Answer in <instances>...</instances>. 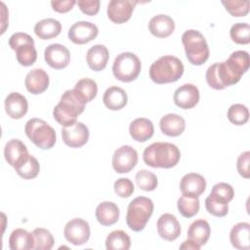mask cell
I'll return each mask as SVG.
<instances>
[{
    "label": "cell",
    "mask_w": 250,
    "mask_h": 250,
    "mask_svg": "<svg viewBox=\"0 0 250 250\" xmlns=\"http://www.w3.org/2000/svg\"><path fill=\"white\" fill-rule=\"evenodd\" d=\"M249 68V54L246 51L232 52L223 62H216L206 70V81L215 90H223L236 84Z\"/></svg>",
    "instance_id": "1"
},
{
    "label": "cell",
    "mask_w": 250,
    "mask_h": 250,
    "mask_svg": "<svg viewBox=\"0 0 250 250\" xmlns=\"http://www.w3.org/2000/svg\"><path fill=\"white\" fill-rule=\"evenodd\" d=\"M181 158L178 146L167 142H156L146 146L143 152V159L147 166L152 168H172Z\"/></svg>",
    "instance_id": "2"
},
{
    "label": "cell",
    "mask_w": 250,
    "mask_h": 250,
    "mask_svg": "<svg viewBox=\"0 0 250 250\" xmlns=\"http://www.w3.org/2000/svg\"><path fill=\"white\" fill-rule=\"evenodd\" d=\"M85 101L74 90H66L61 97L59 104L54 107L53 116L62 126H70L85 109Z\"/></svg>",
    "instance_id": "3"
},
{
    "label": "cell",
    "mask_w": 250,
    "mask_h": 250,
    "mask_svg": "<svg viewBox=\"0 0 250 250\" xmlns=\"http://www.w3.org/2000/svg\"><path fill=\"white\" fill-rule=\"evenodd\" d=\"M184 64L174 56H163L153 62L148 73L150 79L156 84L172 83L179 80L184 74Z\"/></svg>",
    "instance_id": "4"
},
{
    "label": "cell",
    "mask_w": 250,
    "mask_h": 250,
    "mask_svg": "<svg viewBox=\"0 0 250 250\" xmlns=\"http://www.w3.org/2000/svg\"><path fill=\"white\" fill-rule=\"evenodd\" d=\"M182 43L186 57L193 65L203 64L209 58V47L202 33L195 29H188L182 35Z\"/></svg>",
    "instance_id": "5"
},
{
    "label": "cell",
    "mask_w": 250,
    "mask_h": 250,
    "mask_svg": "<svg viewBox=\"0 0 250 250\" xmlns=\"http://www.w3.org/2000/svg\"><path fill=\"white\" fill-rule=\"evenodd\" d=\"M153 202L150 198L146 196L134 198L127 208V226L134 231L143 230L153 213Z\"/></svg>",
    "instance_id": "6"
},
{
    "label": "cell",
    "mask_w": 250,
    "mask_h": 250,
    "mask_svg": "<svg viewBox=\"0 0 250 250\" xmlns=\"http://www.w3.org/2000/svg\"><path fill=\"white\" fill-rule=\"evenodd\" d=\"M24 132L27 138L41 149H50L56 144L55 129L42 119H29L25 123Z\"/></svg>",
    "instance_id": "7"
},
{
    "label": "cell",
    "mask_w": 250,
    "mask_h": 250,
    "mask_svg": "<svg viewBox=\"0 0 250 250\" xmlns=\"http://www.w3.org/2000/svg\"><path fill=\"white\" fill-rule=\"evenodd\" d=\"M141 68L142 64L138 56L131 52H123L115 58L112 73L119 81L131 82L138 78Z\"/></svg>",
    "instance_id": "8"
},
{
    "label": "cell",
    "mask_w": 250,
    "mask_h": 250,
    "mask_svg": "<svg viewBox=\"0 0 250 250\" xmlns=\"http://www.w3.org/2000/svg\"><path fill=\"white\" fill-rule=\"evenodd\" d=\"M65 239L73 245H82L90 237L91 230L87 221L81 218H74L66 223L63 229Z\"/></svg>",
    "instance_id": "9"
},
{
    "label": "cell",
    "mask_w": 250,
    "mask_h": 250,
    "mask_svg": "<svg viewBox=\"0 0 250 250\" xmlns=\"http://www.w3.org/2000/svg\"><path fill=\"white\" fill-rule=\"evenodd\" d=\"M138 163V152L131 146L118 147L112 155V167L116 173H129Z\"/></svg>",
    "instance_id": "10"
},
{
    "label": "cell",
    "mask_w": 250,
    "mask_h": 250,
    "mask_svg": "<svg viewBox=\"0 0 250 250\" xmlns=\"http://www.w3.org/2000/svg\"><path fill=\"white\" fill-rule=\"evenodd\" d=\"M138 3L136 0H111L107 5V17L114 23H123L130 20Z\"/></svg>",
    "instance_id": "11"
},
{
    "label": "cell",
    "mask_w": 250,
    "mask_h": 250,
    "mask_svg": "<svg viewBox=\"0 0 250 250\" xmlns=\"http://www.w3.org/2000/svg\"><path fill=\"white\" fill-rule=\"evenodd\" d=\"M62 138L63 143L70 147H81L89 139V129L82 122H75L70 126L62 127Z\"/></svg>",
    "instance_id": "12"
},
{
    "label": "cell",
    "mask_w": 250,
    "mask_h": 250,
    "mask_svg": "<svg viewBox=\"0 0 250 250\" xmlns=\"http://www.w3.org/2000/svg\"><path fill=\"white\" fill-rule=\"evenodd\" d=\"M99 29L95 23L80 21L73 23L68 29V38L74 44H86L97 37Z\"/></svg>",
    "instance_id": "13"
},
{
    "label": "cell",
    "mask_w": 250,
    "mask_h": 250,
    "mask_svg": "<svg viewBox=\"0 0 250 250\" xmlns=\"http://www.w3.org/2000/svg\"><path fill=\"white\" fill-rule=\"evenodd\" d=\"M44 59L51 67L55 69H62L66 67L70 62V53L65 46L55 43L46 47L44 51Z\"/></svg>",
    "instance_id": "14"
},
{
    "label": "cell",
    "mask_w": 250,
    "mask_h": 250,
    "mask_svg": "<svg viewBox=\"0 0 250 250\" xmlns=\"http://www.w3.org/2000/svg\"><path fill=\"white\" fill-rule=\"evenodd\" d=\"M26 146L19 139L8 141L4 147V156L9 165L15 169L21 166L29 156Z\"/></svg>",
    "instance_id": "15"
},
{
    "label": "cell",
    "mask_w": 250,
    "mask_h": 250,
    "mask_svg": "<svg viewBox=\"0 0 250 250\" xmlns=\"http://www.w3.org/2000/svg\"><path fill=\"white\" fill-rule=\"evenodd\" d=\"M199 98L198 88L190 83L180 86L173 96L175 104L183 109H189L195 106L199 102Z\"/></svg>",
    "instance_id": "16"
},
{
    "label": "cell",
    "mask_w": 250,
    "mask_h": 250,
    "mask_svg": "<svg viewBox=\"0 0 250 250\" xmlns=\"http://www.w3.org/2000/svg\"><path fill=\"white\" fill-rule=\"evenodd\" d=\"M157 232L165 240L173 241L181 234V225L177 218L169 213H165L157 220Z\"/></svg>",
    "instance_id": "17"
},
{
    "label": "cell",
    "mask_w": 250,
    "mask_h": 250,
    "mask_svg": "<svg viewBox=\"0 0 250 250\" xmlns=\"http://www.w3.org/2000/svg\"><path fill=\"white\" fill-rule=\"evenodd\" d=\"M28 109V103L26 98L18 92L10 93L5 99L6 113L13 119H21L23 117Z\"/></svg>",
    "instance_id": "18"
},
{
    "label": "cell",
    "mask_w": 250,
    "mask_h": 250,
    "mask_svg": "<svg viewBox=\"0 0 250 250\" xmlns=\"http://www.w3.org/2000/svg\"><path fill=\"white\" fill-rule=\"evenodd\" d=\"M49 82V75L42 68H34L30 70L24 79L26 90L33 95H38L46 91Z\"/></svg>",
    "instance_id": "19"
},
{
    "label": "cell",
    "mask_w": 250,
    "mask_h": 250,
    "mask_svg": "<svg viewBox=\"0 0 250 250\" xmlns=\"http://www.w3.org/2000/svg\"><path fill=\"white\" fill-rule=\"evenodd\" d=\"M206 188V181L200 174L188 173L180 182V189L185 195L200 196Z\"/></svg>",
    "instance_id": "20"
},
{
    "label": "cell",
    "mask_w": 250,
    "mask_h": 250,
    "mask_svg": "<svg viewBox=\"0 0 250 250\" xmlns=\"http://www.w3.org/2000/svg\"><path fill=\"white\" fill-rule=\"evenodd\" d=\"M148 29L152 35L158 38L168 37L175 29V21L168 15L159 14L150 19Z\"/></svg>",
    "instance_id": "21"
},
{
    "label": "cell",
    "mask_w": 250,
    "mask_h": 250,
    "mask_svg": "<svg viewBox=\"0 0 250 250\" xmlns=\"http://www.w3.org/2000/svg\"><path fill=\"white\" fill-rule=\"evenodd\" d=\"M159 126L164 135L169 137H178L185 131L186 121L177 113H168L161 117Z\"/></svg>",
    "instance_id": "22"
},
{
    "label": "cell",
    "mask_w": 250,
    "mask_h": 250,
    "mask_svg": "<svg viewBox=\"0 0 250 250\" xmlns=\"http://www.w3.org/2000/svg\"><path fill=\"white\" fill-rule=\"evenodd\" d=\"M129 133L133 140L144 143L150 139L154 133L153 123L144 117L134 119L129 125Z\"/></svg>",
    "instance_id": "23"
},
{
    "label": "cell",
    "mask_w": 250,
    "mask_h": 250,
    "mask_svg": "<svg viewBox=\"0 0 250 250\" xmlns=\"http://www.w3.org/2000/svg\"><path fill=\"white\" fill-rule=\"evenodd\" d=\"M108 50L104 45L97 44L92 46L86 55L88 66L94 71L103 70L108 62Z\"/></svg>",
    "instance_id": "24"
},
{
    "label": "cell",
    "mask_w": 250,
    "mask_h": 250,
    "mask_svg": "<svg viewBox=\"0 0 250 250\" xmlns=\"http://www.w3.org/2000/svg\"><path fill=\"white\" fill-rule=\"evenodd\" d=\"M231 245L239 250H248L250 247V225L247 222L237 223L229 232Z\"/></svg>",
    "instance_id": "25"
},
{
    "label": "cell",
    "mask_w": 250,
    "mask_h": 250,
    "mask_svg": "<svg viewBox=\"0 0 250 250\" xmlns=\"http://www.w3.org/2000/svg\"><path fill=\"white\" fill-rule=\"evenodd\" d=\"M119 208L111 201H104L96 208V219L102 226H112L119 219Z\"/></svg>",
    "instance_id": "26"
},
{
    "label": "cell",
    "mask_w": 250,
    "mask_h": 250,
    "mask_svg": "<svg viewBox=\"0 0 250 250\" xmlns=\"http://www.w3.org/2000/svg\"><path fill=\"white\" fill-rule=\"evenodd\" d=\"M103 102L108 109L119 110L127 104L128 97L122 88L111 86L107 88L104 93Z\"/></svg>",
    "instance_id": "27"
},
{
    "label": "cell",
    "mask_w": 250,
    "mask_h": 250,
    "mask_svg": "<svg viewBox=\"0 0 250 250\" xmlns=\"http://www.w3.org/2000/svg\"><path fill=\"white\" fill-rule=\"evenodd\" d=\"M211 234L210 225L203 219L191 223L188 229V239L193 241L198 246H203L208 241Z\"/></svg>",
    "instance_id": "28"
},
{
    "label": "cell",
    "mask_w": 250,
    "mask_h": 250,
    "mask_svg": "<svg viewBox=\"0 0 250 250\" xmlns=\"http://www.w3.org/2000/svg\"><path fill=\"white\" fill-rule=\"evenodd\" d=\"M62 31V24L59 21L47 18L39 21L34 26V32L40 39L48 40L58 36Z\"/></svg>",
    "instance_id": "29"
},
{
    "label": "cell",
    "mask_w": 250,
    "mask_h": 250,
    "mask_svg": "<svg viewBox=\"0 0 250 250\" xmlns=\"http://www.w3.org/2000/svg\"><path fill=\"white\" fill-rule=\"evenodd\" d=\"M33 246L32 233L23 229H16L9 237V247L11 250H29Z\"/></svg>",
    "instance_id": "30"
},
{
    "label": "cell",
    "mask_w": 250,
    "mask_h": 250,
    "mask_svg": "<svg viewBox=\"0 0 250 250\" xmlns=\"http://www.w3.org/2000/svg\"><path fill=\"white\" fill-rule=\"evenodd\" d=\"M130 247V236L121 229L113 230L106 236L105 248L107 250H128Z\"/></svg>",
    "instance_id": "31"
},
{
    "label": "cell",
    "mask_w": 250,
    "mask_h": 250,
    "mask_svg": "<svg viewBox=\"0 0 250 250\" xmlns=\"http://www.w3.org/2000/svg\"><path fill=\"white\" fill-rule=\"evenodd\" d=\"M180 214L185 218H191L199 211V199L197 196L183 194L177 202Z\"/></svg>",
    "instance_id": "32"
},
{
    "label": "cell",
    "mask_w": 250,
    "mask_h": 250,
    "mask_svg": "<svg viewBox=\"0 0 250 250\" xmlns=\"http://www.w3.org/2000/svg\"><path fill=\"white\" fill-rule=\"evenodd\" d=\"M17 61L23 66L32 65L37 60V51L34 43H26L18 46L15 50Z\"/></svg>",
    "instance_id": "33"
},
{
    "label": "cell",
    "mask_w": 250,
    "mask_h": 250,
    "mask_svg": "<svg viewBox=\"0 0 250 250\" xmlns=\"http://www.w3.org/2000/svg\"><path fill=\"white\" fill-rule=\"evenodd\" d=\"M34 250H50L54 246V237L52 233L43 228H37L32 231Z\"/></svg>",
    "instance_id": "34"
},
{
    "label": "cell",
    "mask_w": 250,
    "mask_h": 250,
    "mask_svg": "<svg viewBox=\"0 0 250 250\" xmlns=\"http://www.w3.org/2000/svg\"><path fill=\"white\" fill-rule=\"evenodd\" d=\"M73 89L80 95L86 104L91 102L98 93L97 82L91 78H82L78 80Z\"/></svg>",
    "instance_id": "35"
},
{
    "label": "cell",
    "mask_w": 250,
    "mask_h": 250,
    "mask_svg": "<svg viewBox=\"0 0 250 250\" xmlns=\"http://www.w3.org/2000/svg\"><path fill=\"white\" fill-rule=\"evenodd\" d=\"M135 180L140 189L145 191L154 190L158 185V180L156 175L146 169H142L138 171L136 174Z\"/></svg>",
    "instance_id": "36"
},
{
    "label": "cell",
    "mask_w": 250,
    "mask_h": 250,
    "mask_svg": "<svg viewBox=\"0 0 250 250\" xmlns=\"http://www.w3.org/2000/svg\"><path fill=\"white\" fill-rule=\"evenodd\" d=\"M15 170L17 174L22 179L30 180L37 177V175L39 174L40 165L38 160L33 155H29L28 158Z\"/></svg>",
    "instance_id": "37"
},
{
    "label": "cell",
    "mask_w": 250,
    "mask_h": 250,
    "mask_svg": "<svg viewBox=\"0 0 250 250\" xmlns=\"http://www.w3.org/2000/svg\"><path fill=\"white\" fill-rule=\"evenodd\" d=\"M206 210L215 217H225L229 212L228 202L216 197L213 194H209L205 199Z\"/></svg>",
    "instance_id": "38"
},
{
    "label": "cell",
    "mask_w": 250,
    "mask_h": 250,
    "mask_svg": "<svg viewBox=\"0 0 250 250\" xmlns=\"http://www.w3.org/2000/svg\"><path fill=\"white\" fill-rule=\"evenodd\" d=\"M229 120L237 126L245 124L249 119V110L247 106L242 104H231L228 109Z\"/></svg>",
    "instance_id": "39"
},
{
    "label": "cell",
    "mask_w": 250,
    "mask_h": 250,
    "mask_svg": "<svg viewBox=\"0 0 250 250\" xmlns=\"http://www.w3.org/2000/svg\"><path fill=\"white\" fill-rule=\"evenodd\" d=\"M230 38L236 44H248L250 42V26L246 22H237L231 25Z\"/></svg>",
    "instance_id": "40"
},
{
    "label": "cell",
    "mask_w": 250,
    "mask_h": 250,
    "mask_svg": "<svg viewBox=\"0 0 250 250\" xmlns=\"http://www.w3.org/2000/svg\"><path fill=\"white\" fill-rule=\"evenodd\" d=\"M226 10L233 17H244L249 12L248 0H229L222 1Z\"/></svg>",
    "instance_id": "41"
},
{
    "label": "cell",
    "mask_w": 250,
    "mask_h": 250,
    "mask_svg": "<svg viewBox=\"0 0 250 250\" xmlns=\"http://www.w3.org/2000/svg\"><path fill=\"white\" fill-rule=\"evenodd\" d=\"M210 193L229 203L233 198L234 190L228 183H218L213 186Z\"/></svg>",
    "instance_id": "42"
},
{
    "label": "cell",
    "mask_w": 250,
    "mask_h": 250,
    "mask_svg": "<svg viewBox=\"0 0 250 250\" xmlns=\"http://www.w3.org/2000/svg\"><path fill=\"white\" fill-rule=\"evenodd\" d=\"M113 188L115 193L122 198L129 197L134 192L135 189L133 182L128 178H120L116 180Z\"/></svg>",
    "instance_id": "43"
},
{
    "label": "cell",
    "mask_w": 250,
    "mask_h": 250,
    "mask_svg": "<svg viewBox=\"0 0 250 250\" xmlns=\"http://www.w3.org/2000/svg\"><path fill=\"white\" fill-rule=\"evenodd\" d=\"M249 158H250V152L249 151H244L238 156L237 161H236L237 172L240 176H242L245 179H248L250 177Z\"/></svg>",
    "instance_id": "44"
},
{
    "label": "cell",
    "mask_w": 250,
    "mask_h": 250,
    "mask_svg": "<svg viewBox=\"0 0 250 250\" xmlns=\"http://www.w3.org/2000/svg\"><path fill=\"white\" fill-rule=\"evenodd\" d=\"M77 4L82 13L88 16H94L99 13L101 2L99 0H79Z\"/></svg>",
    "instance_id": "45"
},
{
    "label": "cell",
    "mask_w": 250,
    "mask_h": 250,
    "mask_svg": "<svg viewBox=\"0 0 250 250\" xmlns=\"http://www.w3.org/2000/svg\"><path fill=\"white\" fill-rule=\"evenodd\" d=\"M26 43H34L33 38L27 33L16 32L9 38V46L13 50H15L18 46H21Z\"/></svg>",
    "instance_id": "46"
},
{
    "label": "cell",
    "mask_w": 250,
    "mask_h": 250,
    "mask_svg": "<svg viewBox=\"0 0 250 250\" xmlns=\"http://www.w3.org/2000/svg\"><path fill=\"white\" fill-rule=\"evenodd\" d=\"M76 4L75 0H63V1H51V6L54 11L58 13H66L70 11Z\"/></svg>",
    "instance_id": "47"
},
{
    "label": "cell",
    "mask_w": 250,
    "mask_h": 250,
    "mask_svg": "<svg viewBox=\"0 0 250 250\" xmlns=\"http://www.w3.org/2000/svg\"><path fill=\"white\" fill-rule=\"evenodd\" d=\"M180 249H191V250H199L200 246H198L196 243H194L193 241L188 239L186 241H184L181 245H180Z\"/></svg>",
    "instance_id": "48"
}]
</instances>
